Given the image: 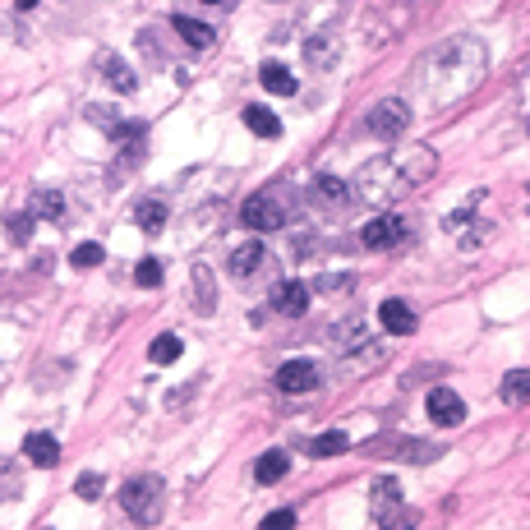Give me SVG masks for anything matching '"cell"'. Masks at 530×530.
Wrapping results in <instances>:
<instances>
[{"label":"cell","instance_id":"obj_28","mask_svg":"<svg viewBox=\"0 0 530 530\" xmlns=\"http://www.w3.org/2000/svg\"><path fill=\"white\" fill-rule=\"evenodd\" d=\"M10 231L24 240V236H28V217H15V221H10Z\"/></svg>","mask_w":530,"mask_h":530},{"label":"cell","instance_id":"obj_25","mask_svg":"<svg viewBox=\"0 0 530 530\" xmlns=\"http://www.w3.org/2000/svg\"><path fill=\"white\" fill-rule=\"evenodd\" d=\"M319 290H323V295H332V290L341 295V290H351V277H346V272H341V277H323V281H319Z\"/></svg>","mask_w":530,"mask_h":530},{"label":"cell","instance_id":"obj_15","mask_svg":"<svg viewBox=\"0 0 530 530\" xmlns=\"http://www.w3.org/2000/svg\"><path fill=\"white\" fill-rule=\"evenodd\" d=\"M102 74H107V84H111L116 93H134V88H138V79L129 74V65H125V60H116V56H107V60H102Z\"/></svg>","mask_w":530,"mask_h":530},{"label":"cell","instance_id":"obj_3","mask_svg":"<svg viewBox=\"0 0 530 530\" xmlns=\"http://www.w3.org/2000/svg\"><path fill=\"white\" fill-rule=\"evenodd\" d=\"M364 250H392L406 240V221L397 212H378L373 221H364V231H360Z\"/></svg>","mask_w":530,"mask_h":530},{"label":"cell","instance_id":"obj_5","mask_svg":"<svg viewBox=\"0 0 530 530\" xmlns=\"http://www.w3.org/2000/svg\"><path fill=\"white\" fill-rule=\"evenodd\" d=\"M240 221L250 226V231H281V226H286V208L281 203H272L268 194H259V199H250L245 203V212H240Z\"/></svg>","mask_w":530,"mask_h":530},{"label":"cell","instance_id":"obj_30","mask_svg":"<svg viewBox=\"0 0 530 530\" xmlns=\"http://www.w3.org/2000/svg\"><path fill=\"white\" fill-rule=\"evenodd\" d=\"M203 5H226V0H203Z\"/></svg>","mask_w":530,"mask_h":530},{"label":"cell","instance_id":"obj_21","mask_svg":"<svg viewBox=\"0 0 530 530\" xmlns=\"http://www.w3.org/2000/svg\"><path fill=\"white\" fill-rule=\"evenodd\" d=\"M503 402H530V373L525 369L503 378Z\"/></svg>","mask_w":530,"mask_h":530},{"label":"cell","instance_id":"obj_4","mask_svg":"<svg viewBox=\"0 0 530 530\" xmlns=\"http://www.w3.org/2000/svg\"><path fill=\"white\" fill-rule=\"evenodd\" d=\"M369 507H373V521H383V525L397 521V507H402V484H397V475H378V480L369 484Z\"/></svg>","mask_w":530,"mask_h":530},{"label":"cell","instance_id":"obj_9","mask_svg":"<svg viewBox=\"0 0 530 530\" xmlns=\"http://www.w3.org/2000/svg\"><path fill=\"white\" fill-rule=\"evenodd\" d=\"M378 323H383L392 337H406V332H415V310L406 305V300H383V305H378Z\"/></svg>","mask_w":530,"mask_h":530},{"label":"cell","instance_id":"obj_6","mask_svg":"<svg viewBox=\"0 0 530 530\" xmlns=\"http://www.w3.org/2000/svg\"><path fill=\"white\" fill-rule=\"evenodd\" d=\"M277 388H281L286 397H300V392L319 388V364H314V360H286V364L277 369Z\"/></svg>","mask_w":530,"mask_h":530},{"label":"cell","instance_id":"obj_1","mask_svg":"<svg viewBox=\"0 0 530 530\" xmlns=\"http://www.w3.org/2000/svg\"><path fill=\"white\" fill-rule=\"evenodd\" d=\"M120 507L129 512V521L153 525V521L162 516V480H158V475H134V480L120 489Z\"/></svg>","mask_w":530,"mask_h":530},{"label":"cell","instance_id":"obj_27","mask_svg":"<svg viewBox=\"0 0 530 530\" xmlns=\"http://www.w3.org/2000/svg\"><path fill=\"white\" fill-rule=\"evenodd\" d=\"M79 494H84V498H97V494H102V475H84V480H79Z\"/></svg>","mask_w":530,"mask_h":530},{"label":"cell","instance_id":"obj_26","mask_svg":"<svg viewBox=\"0 0 530 530\" xmlns=\"http://www.w3.org/2000/svg\"><path fill=\"white\" fill-rule=\"evenodd\" d=\"M290 525H295V512H272L263 521V530H290Z\"/></svg>","mask_w":530,"mask_h":530},{"label":"cell","instance_id":"obj_20","mask_svg":"<svg viewBox=\"0 0 530 530\" xmlns=\"http://www.w3.org/2000/svg\"><path fill=\"white\" fill-rule=\"evenodd\" d=\"M134 212H138L143 231H162V226H167V203H158V199H143Z\"/></svg>","mask_w":530,"mask_h":530},{"label":"cell","instance_id":"obj_17","mask_svg":"<svg viewBox=\"0 0 530 530\" xmlns=\"http://www.w3.org/2000/svg\"><path fill=\"white\" fill-rule=\"evenodd\" d=\"M245 125H250L259 138H277V134H281V120H277L268 107H250V111H245Z\"/></svg>","mask_w":530,"mask_h":530},{"label":"cell","instance_id":"obj_7","mask_svg":"<svg viewBox=\"0 0 530 530\" xmlns=\"http://www.w3.org/2000/svg\"><path fill=\"white\" fill-rule=\"evenodd\" d=\"M424 411H429V420L443 424V429H452V424L466 420V402L452 392V388H433V392L424 397Z\"/></svg>","mask_w":530,"mask_h":530},{"label":"cell","instance_id":"obj_13","mask_svg":"<svg viewBox=\"0 0 530 530\" xmlns=\"http://www.w3.org/2000/svg\"><path fill=\"white\" fill-rule=\"evenodd\" d=\"M176 33H180L189 46H199V51H208V46L217 42V33H212L203 19H185V15H176Z\"/></svg>","mask_w":530,"mask_h":530},{"label":"cell","instance_id":"obj_24","mask_svg":"<svg viewBox=\"0 0 530 530\" xmlns=\"http://www.w3.org/2000/svg\"><path fill=\"white\" fill-rule=\"evenodd\" d=\"M102 263V245L97 240H84L79 250H74V268H97Z\"/></svg>","mask_w":530,"mask_h":530},{"label":"cell","instance_id":"obj_16","mask_svg":"<svg viewBox=\"0 0 530 530\" xmlns=\"http://www.w3.org/2000/svg\"><path fill=\"white\" fill-rule=\"evenodd\" d=\"M346 447H351V438H346L341 429H332V433H319V438H310V457H341Z\"/></svg>","mask_w":530,"mask_h":530},{"label":"cell","instance_id":"obj_22","mask_svg":"<svg viewBox=\"0 0 530 530\" xmlns=\"http://www.w3.org/2000/svg\"><path fill=\"white\" fill-rule=\"evenodd\" d=\"M314 194H319L323 203H341V199H346V180H337V176H319V180H314Z\"/></svg>","mask_w":530,"mask_h":530},{"label":"cell","instance_id":"obj_10","mask_svg":"<svg viewBox=\"0 0 530 530\" xmlns=\"http://www.w3.org/2000/svg\"><path fill=\"white\" fill-rule=\"evenodd\" d=\"M24 457H28L33 466H42V471H46V466H56V462H60V443H56L51 433H28V438H24Z\"/></svg>","mask_w":530,"mask_h":530},{"label":"cell","instance_id":"obj_18","mask_svg":"<svg viewBox=\"0 0 530 530\" xmlns=\"http://www.w3.org/2000/svg\"><path fill=\"white\" fill-rule=\"evenodd\" d=\"M180 351H185V346H180V337H176V332H162L153 346H148V360H153V364H176V360H180Z\"/></svg>","mask_w":530,"mask_h":530},{"label":"cell","instance_id":"obj_19","mask_svg":"<svg viewBox=\"0 0 530 530\" xmlns=\"http://www.w3.org/2000/svg\"><path fill=\"white\" fill-rule=\"evenodd\" d=\"M33 217L60 221V217H65V199H60L56 189H37V194H33Z\"/></svg>","mask_w":530,"mask_h":530},{"label":"cell","instance_id":"obj_14","mask_svg":"<svg viewBox=\"0 0 530 530\" xmlns=\"http://www.w3.org/2000/svg\"><path fill=\"white\" fill-rule=\"evenodd\" d=\"M263 259H268V254H263V245H259V240H250V245H240V250L231 254V272H236V277H254V272L263 268Z\"/></svg>","mask_w":530,"mask_h":530},{"label":"cell","instance_id":"obj_2","mask_svg":"<svg viewBox=\"0 0 530 530\" xmlns=\"http://www.w3.org/2000/svg\"><path fill=\"white\" fill-rule=\"evenodd\" d=\"M411 125V107L402 97H383V102H373V111L364 116V129L373 138H402Z\"/></svg>","mask_w":530,"mask_h":530},{"label":"cell","instance_id":"obj_23","mask_svg":"<svg viewBox=\"0 0 530 530\" xmlns=\"http://www.w3.org/2000/svg\"><path fill=\"white\" fill-rule=\"evenodd\" d=\"M134 281H138V286H148V290L162 286V263H158V259H143V263L134 268Z\"/></svg>","mask_w":530,"mask_h":530},{"label":"cell","instance_id":"obj_29","mask_svg":"<svg viewBox=\"0 0 530 530\" xmlns=\"http://www.w3.org/2000/svg\"><path fill=\"white\" fill-rule=\"evenodd\" d=\"M15 5H19V10H33V5H37V0H15Z\"/></svg>","mask_w":530,"mask_h":530},{"label":"cell","instance_id":"obj_8","mask_svg":"<svg viewBox=\"0 0 530 530\" xmlns=\"http://www.w3.org/2000/svg\"><path fill=\"white\" fill-rule=\"evenodd\" d=\"M272 310L286 314V319H300L310 310V286L305 281H277L272 286Z\"/></svg>","mask_w":530,"mask_h":530},{"label":"cell","instance_id":"obj_11","mask_svg":"<svg viewBox=\"0 0 530 530\" xmlns=\"http://www.w3.org/2000/svg\"><path fill=\"white\" fill-rule=\"evenodd\" d=\"M259 79H263V88L277 93V97H295V88H300V84H295V74H290L286 65H277V60H268V65L259 69Z\"/></svg>","mask_w":530,"mask_h":530},{"label":"cell","instance_id":"obj_12","mask_svg":"<svg viewBox=\"0 0 530 530\" xmlns=\"http://www.w3.org/2000/svg\"><path fill=\"white\" fill-rule=\"evenodd\" d=\"M286 471H290V457H286V452H263V457L254 462V480H259V484H277Z\"/></svg>","mask_w":530,"mask_h":530}]
</instances>
